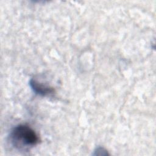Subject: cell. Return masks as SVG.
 I'll list each match as a JSON object with an SVG mask.
<instances>
[{"instance_id": "cell-1", "label": "cell", "mask_w": 156, "mask_h": 156, "mask_svg": "<svg viewBox=\"0 0 156 156\" xmlns=\"http://www.w3.org/2000/svg\"><path fill=\"white\" fill-rule=\"evenodd\" d=\"M10 136L13 144L19 149L32 147L39 142V138L35 132L29 126L24 124L14 127Z\"/></svg>"}, {"instance_id": "cell-2", "label": "cell", "mask_w": 156, "mask_h": 156, "mask_svg": "<svg viewBox=\"0 0 156 156\" xmlns=\"http://www.w3.org/2000/svg\"><path fill=\"white\" fill-rule=\"evenodd\" d=\"M30 85L32 89L37 94L46 96L48 94L53 93L54 90L52 87L46 86L43 84L40 83L38 81L34 79H31L30 81Z\"/></svg>"}]
</instances>
